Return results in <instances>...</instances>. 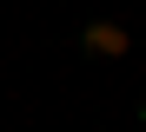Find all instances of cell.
I'll use <instances>...</instances> for the list:
<instances>
[{"label":"cell","mask_w":146,"mask_h":132,"mask_svg":"<svg viewBox=\"0 0 146 132\" xmlns=\"http://www.w3.org/2000/svg\"><path fill=\"white\" fill-rule=\"evenodd\" d=\"M80 46L93 53V60H119V53H126L133 40H126V26H113V20H93L86 33H80Z\"/></svg>","instance_id":"1"}]
</instances>
